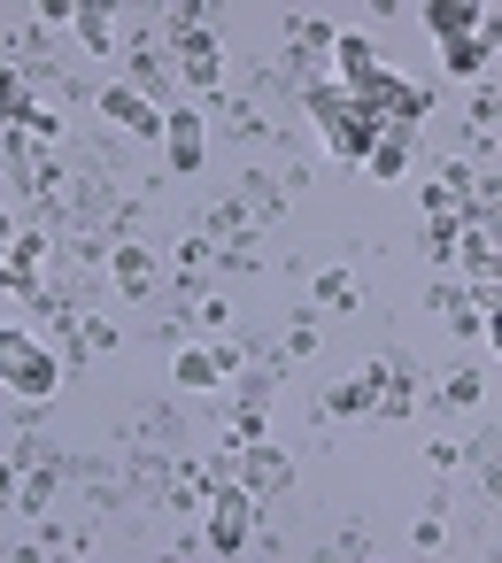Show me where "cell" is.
I'll return each instance as SVG.
<instances>
[{"label":"cell","instance_id":"cell-18","mask_svg":"<svg viewBox=\"0 0 502 563\" xmlns=\"http://www.w3.org/2000/svg\"><path fill=\"white\" fill-rule=\"evenodd\" d=\"M171 263H178V286H201V271H217V240H201V232H186Z\"/></svg>","mask_w":502,"mask_h":563},{"label":"cell","instance_id":"cell-11","mask_svg":"<svg viewBox=\"0 0 502 563\" xmlns=\"http://www.w3.org/2000/svg\"><path fill=\"white\" fill-rule=\"evenodd\" d=\"M94 101H101V117H109V124H124L132 140H163V109H155L148 93H132L124 78H117V86H101Z\"/></svg>","mask_w":502,"mask_h":563},{"label":"cell","instance_id":"cell-24","mask_svg":"<svg viewBox=\"0 0 502 563\" xmlns=\"http://www.w3.org/2000/svg\"><path fill=\"white\" fill-rule=\"evenodd\" d=\"M487 63H494V40H487V32H479V40H456V47H448V70H456V78H479Z\"/></svg>","mask_w":502,"mask_h":563},{"label":"cell","instance_id":"cell-4","mask_svg":"<svg viewBox=\"0 0 502 563\" xmlns=\"http://www.w3.org/2000/svg\"><path fill=\"white\" fill-rule=\"evenodd\" d=\"M24 455V478H17V509H32V517H47L55 509V494L70 486V448H17Z\"/></svg>","mask_w":502,"mask_h":563},{"label":"cell","instance_id":"cell-14","mask_svg":"<svg viewBox=\"0 0 502 563\" xmlns=\"http://www.w3.org/2000/svg\"><path fill=\"white\" fill-rule=\"evenodd\" d=\"M487 16H494V9H479V0H440V9H425L433 40H448V47H456V40H479Z\"/></svg>","mask_w":502,"mask_h":563},{"label":"cell","instance_id":"cell-27","mask_svg":"<svg viewBox=\"0 0 502 563\" xmlns=\"http://www.w3.org/2000/svg\"><path fill=\"white\" fill-rule=\"evenodd\" d=\"M463 463H471V448H456V440H433V448H425V471H433V478H456Z\"/></svg>","mask_w":502,"mask_h":563},{"label":"cell","instance_id":"cell-3","mask_svg":"<svg viewBox=\"0 0 502 563\" xmlns=\"http://www.w3.org/2000/svg\"><path fill=\"white\" fill-rule=\"evenodd\" d=\"M201 548L209 555H248L255 548V494L248 486H217L201 509Z\"/></svg>","mask_w":502,"mask_h":563},{"label":"cell","instance_id":"cell-22","mask_svg":"<svg viewBox=\"0 0 502 563\" xmlns=\"http://www.w3.org/2000/svg\"><path fill=\"white\" fill-rule=\"evenodd\" d=\"M309 301H317V309H356V278H348V271H317V278H309Z\"/></svg>","mask_w":502,"mask_h":563},{"label":"cell","instance_id":"cell-26","mask_svg":"<svg viewBox=\"0 0 502 563\" xmlns=\"http://www.w3.org/2000/svg\"><path fill=\"white\" fill-rule=\"evenodd\" d=\"M417 247H425V263H433V271H448V263H456V224H425V240H417Z\"/></svg>","mask_w":502,"mask_h":563},{"label":"cell","instance_id":"cell-10","mask_svg":"<svg viewBox=\"0 0 502 563\" xmlns=\"http://www.w3.org/2000/svg\"><path fill=\"white\" fill-rule=\"evenodd\" d=\"M232 448H240V440H232ZM232 478H240L248 494H286V486H294V455H279L271 440H248L240 463H232Z\"/></svg>","mask_w":502,"mask_h":563},{"label":"cell","instance_id":"cell-9","mask_svg":"<svg viewBox=\"0 0 502 563\" xmlns=\"http://www.w3.org/2000/svg\"><path fill=\"white\" fill-rule=\"evenodd\" d=\"M117 47H124V70H132L124 86H132V93H148V101L163 109V93H178V78H171V63H163V47H155L148 32H132V40H117Z\"/></svg>","mask_w":502,"mask_h":563},{"label":"cell","instance_id":"cell-8","mask_svg":"<svg viewBox=\"0 0 502 563\" xmlns=\"http://www.w3.org/2000/svg\"><path fill=\"white\" fill-rule=\"evenodd\" d=\"M201 155H209V132H201V109H186V101H171V109H163V163H171L178 178H194V170H201Z\"/></svg>","mask_w":502,"mask_h":563},{"label":"cell","instance_id":"cell-13","mask_svg":"<svg viewBox=\"0 0 502 563\" xmlns=\"http://www.w3.org/2000/svg\"><path fill=\"white\" fill-rule=\"evenodd\" d=\"M332 70H340V86H348V93H363V86H371L386 63H379V47H371V40H356V32H332Z\"/></svg>","mask_w":502,"mask_h":563},{"label":"cell","instance_id":"cell-15","mask_svg":"<svg viewBox=\"0 0 502 563\" xmlns=\"http://www.w3.org/2000/svg\"><path fill=\"white\" fill-rule=\"evenodd\" d=\"M70 40H78L86 55H117V16L94 9V0H78V9H70Z\"/></svg>","mask_w":502,"mask_h":563},{"label":"cell","instance_id":"cell-17","mask_svg":"<svg viewBox=\"0 0 502 563\" xmlns=\"http://www.w3.org/2000/svg\"><path fill=\"white\" fill-rule=\"evenodd\" d=\"M194 232H201V240H217V247H225V240H255V217H248V201H240V194H232V201H217V209H209V217H201V224H194Z\"/></svg>","mask_w":502,"mask_h":563},{"label":"cell","instance_id":"cell-28","mask_svg":"<svg viewBox=\"0 0 502 563\" xmlns=\"http://www.w3.org/2000/svg\"><path fill=\"white\" fill-rule=\"evenodd\" d=\"M17 478H24V455H0V501H17Z\"/></svg>","mask_w":502,"mask_h":563},{"label":"cell","instance_id":"cell-1","mask_svg":"<svg viewBox=\"0 0 502 563\" xmlns=\"http://www.w3.org/2000/svg\"><path fill=\"white\" fill-rule=\"evenodd\" d=\"M171 32V63H178V86H194L201 101H217L225 93V55H217V40H209V24H201V0H186V9H171L163 16Z\"/></svg>","mask_w":502,"mask_h":563},{"label":"cell","instance_id":"cell-12","mask_svg":"<svg viewBox=\"0 0 502 563\" xmlns=\"http://www.w3.org/2000/svg\"><path fill=\"white\" fill-rule=\"evenodd\" d=\"M101 278H109V286H117L124 301H148L163 271H155V255H148V240H117V247H109V271H101Z\"/></svg>","mask_w":502,"mask_h":563},{"label":"cell","instance_id":"cell-25","mask_svg":"<svg viewBox=\"0 0 502 563\" xmlns=\"http://www.w3.org/2000/svg\"><path fill=\"white\" fill-rule=\"evenodd\" d=\"M440 540H448V501H433V509H425V517L410 525V548H425V555H433Z\"/></svg>","mask_w":502,"mask_h":563},{"label":"cell","instance_id":"cell-6","mask_svg":"<svg viewBox=\"0 0 502 563\" xmlns=\"http://www.w3.org/2000/svg\"><path fill=\"white\" fill-rule=\"evenodd\" d=\"M309 186V170L294 163V170H263V163H248V178H240V201H248V217L255 224H271V217H286V201Z\"/></svg>","mask_w":502,"mask_h":563},{"label":"cell","instance_id":"cell-21","mask_svg":"<svg viewBox=\"0 0 502 563\" xmlns=\"http://www.w3.org/2000/svg\"><path fill=\"white\" fill-rule=\"evenodd\" d=\"M317 417H371V371L348 378V386H332V394L317 401Z\"/></svg>","mask_w":502,"mask_h":563},{"label":"cell","instance_id":"cell-19","mask_svg":"<svg viewBox=\"0 0 502 563\" xmlns=\"http://www.w3.org/2000/svg\"><path fill=\"white\" fill-rule=\"evenodd\" d=\"M302 355H317V317H309V309H294V332L271 347V363H279V371H294Z\"/></svg>","mask_w":502,"mask_h":563},{"label":"cell","instance_id":"cell-5","mask_svg":"<svg viewBox=\"0 0 502 563\" xmlns=\"http://www.w3.org/2000/svg\"><path fill=\"white\" fill-rule=\"evenodd\" d=\"M356 101H363L379 124H425V109H433V93H425V86H410V78H394V70H379Z\"/></svg>","mask_w":502,"mask_h":563},{"label":"cell","instance_id":"cell-7","mask_svg":"<svg viewBox=\"0 0 502 563\" xmlns=\"http://www.w3.org/2000/svg\"><path fill=\"white\" fill-rule=\"evenodd\" d=\"M417 409V371H410V355H379L371 363V417L379 424H402Z\"/></svg>","mask_w":502,"mask_h":563},{"label":"cell","instance_id":"cell-23","mask_svg":"<svg viewBox=\"0 0 502 563\" xmlns=\"http://www.w3.org/2000/svg\"><path fill=\"white\" fill-rule=\"evenodd\" d=\"M24 109H32V86H24L17 70H0V132H17V124H24Z\"/></svg>","mask_w":502,"mask_h":563},{"label":"cell","instance_id":"cell-20","mask_svg":"<svg viewBox=\"0 0 502 563\" xmlns=\"http://www.w3.org/2000/svg\"><path fill=\"white\" fill-rule=\"evenodd\" d=\"M440 409H479L487 401V371L471 363V371H456V378H440V394H433Z\"/></svg>","mask_w":502,"mask_h":563},{"label":"cell","instance_id":"cell-29","mask_svg":"<svg viewBox=\"0 0 502 563\" xmlns=\"http://www.w3.org/2000/svg\"><path fill=\"white\" fill-rule=\"evenodd\" d=\"M9 240H17V217H9V209H0V247H9Z\"/></svg>","mask_w":502,"mask_h":563},{"label":"cell","instance_id":"cell-2","mask_svg":"<svg viewBox=\"0 0 502 563\" xmlns=\"http://www.w3.org/2000/svg\"><path fill=\"white\" fill-rule=\"evenodd\" d=\"M0 386H17L24 401H47V394L63 386V355L40 347V340L17 332V324H0Z\"/></svg>","mask_w":502,"mask_h":563},{"label":"cell","instance_id":"cell-16","mask_svg":"<svg viewBox=\"0 0 502 563\" xmlns=\"http://www.w3.org/2000/svg\"><path fill=\"white\" fill-rule=\"evenodd\" d=\"M363 170H371V178H402V170H410V124H379Z\"/></svg>","mask_w":502,"mask_h":563}]
</instances>
